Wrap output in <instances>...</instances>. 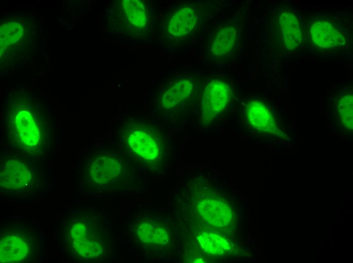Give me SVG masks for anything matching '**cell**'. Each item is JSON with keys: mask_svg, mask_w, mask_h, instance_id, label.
Here are the masks:
<instances>
[{"mask_svg": "<svg viewBox=\"0 0 353 263\" xmlns=\"http://www.w3.org/2000/svg\"><path fill=\"white\" fill-rule=\"evenodd\" d=\"M231 96L229 83L223 79H214L204 89L202 99V120L210 122L225 108Z\"/></svg>", "mask_w": 353, "mask_h": 263, "instance_id": "6da1fadb", "label": "cell"}, {"mask_svg": "<svg viewBox=\"0 0 353 263\" xmlns=\"http://www.w3.org/2000/svg\"><path fill=\"white\" fill-rule=\"evenodd\" d=\"M313 42L321 48H332L343 45L345 39L342 34L331 22L319 20L314 22L310 29Z\"/></svg>", "mask_w": 353, "mask_h": 263, "instance_id": "7a4b0ae2", "label": "cell"}, {"mask_svg": "<svg viewBox=\"0 0 353 263\" xmlns=\"http://www.w3.org/2000/svg\"><path fill=\"white\" fill-rule=\"evenodd\" d=\"M158 138L146 131L136 130L129 137V143L133 151L146 159H153L159 154Z\"/></svg>", "mask_w": 353, "mask_h": 263, "instance_id": "3957f363", "label": "cell"}, {"mask_svg": "<svg viewBox=\"0 0 353 263\" xmlns=\"http://www.w3.org/2000/svg\"><path fill=\"white\" fill-rule=\"evenodd\" d=\"M247 118L255 128L261 131L271 132L274 122L269 108L259 101H252L246 106Z\"/></svg>", "mask_w": 353, "mask_h": 263, "instance_id": "277c9868", "label": "cell"}, {"mask_svg": "<svg viewBox=\"0 0 353 263\" xmlns=\"http://www.w3.org/2000/svg\"><path fill=\"white\" fill-rule=\"evenodd\" d=\"M279 24L285 46L293 50L298 47L301 40V31L299 21L292 12L284 11L279 15Z\"/></svg>", "mask_w": 353, "mask_h": 263, "instance_id": "5b68a950", "label": "cell"}, {"mask_svg": "<svg viewBox=\"0 0 353 263\" xmlns=\"http://www.w3.org/2000/svg\"><path fill=\"white\" fill-rule=\"evenodd\" d=\"M198 16L193 8L186 7L178 11L170 18L169 32L174 36H182L191 32L196 26Z\"/></svg>", "mask_w": 353, "mask_h": 263, "instance_id": "8992f818", "label": "cell"}, {"mask_svg": "<svg viewBox=\"0 0 353 263\" xmlns=\"http://www.w3.org/2000/svg\"><path fill=\"white\" fill-rule=\"evenodd\" d=\"M238 34V29L235 25H229L221 29L211 45L212 54L217 57L229 54L236 45Z\"/></svg>", "mask_w": 353, "mask_h": 263, "instance_id": "52a82bcc", "label": "cell"}, {"mask_svg": "<svg viewBox=\"0 0 353 263\" xmlns=\"http://www.w3.org/2000/svg\"><path fill=\"white\" fill-rule=\"evenodd\" d=\"M120 169V164L117 161L112 158L101 157L93 163L91 174L96 183L103 184L117 177Z\"/></svg>", "mask_w": 353, "mask_h": 263, "instance_id": "ba28073f", "label": "cell"}, {"mask_svg": "<svg viewBox=\"0 0 353 263\" xmlns=\"http://www.w3.org/2000/svg\"><path fill=\"white\" fill-rule=\"evenodd\" d=\"M192 84L188 80H181L173 83L162 95V103L166 108L172 107L191 93Z\"/></svg>", "mask_w": 353, "mask_h": 263, "instance_id": "9c48e42d", "label": "cell"}, {"mask_svg": "<svg viewBox=\"0 0 353 263\" xmlns=\"http://www.w3.org/2000/svg\"><path fill=\"white\" fill-rule=\"evenodd\" d=\"M16 120L18 131L26 144L36 143L39 138L38 132L30 115L25 111L21 112Z\"/></svg>", "mask_w": 353, "mask_h": 263, "instance_id": "30bf717a", "label": "cell"}, {"mask_svg": "<svg viewBox=\"0 0 353 263\" xmlns=\"http://www.w3.org/2000/svg\"><path fill=\"white\" fill-rule=\"evenodd\" d=\"M123 7L129 21L134 26L141 28L146 22L145 9L143 4L138 1L125 0Z\"/></svg>", "mask_w": 353, "mask_h": 263, "instance_id": "8fae6325", "label": "cell"}, {"mask_svg": "<svg viewBox=\"0 0 353 263\" xmlns=\"http://www.w3.org/2000/svg\"><path fill=\"white\" fill-rule=\"evenodd\" d=\"M1 29V39L8 43H12L19 39L23 31L20 25L15 23L6 24L2 26Z\"/></svg>", "mask_w": 353, "mask_h": 263, "instance_id": "7c38bea8", "label": "cell"}, {"mask_svg": "<svg viewBox=\"0 0 353 263\" xmlns=\"http://www.w3.org/2000/svg\"><path fill=\"white\" fill-rule=\"evenodd\" d=\"M342 120L345 123H352V97L345 96L341 98L338 107Z\"/></svg>", "mask_w": 353, "mask_h": 263, "instance_id": "4fadbf2b", "label": "cell"}, {"mask_svg": "<svg viewBox=\"0 0 353 263\" xmlns=\"http://www.w3.org/2000/svg\"><path fill=\"white\" fill-rule=\"evenodd\" d=\"M140 239L144 242L151 243L155 242V229L148 223L141 224L137 230Z\"/></svg>", "mask_w": 353, "mask_h": 263, "instance_id": "5bb4252c", "label": "cell"}, {"mask_svg": "<svg viewBox=\"0 0 353 263\" xmlns=\"http://www.w3.org/2000/svg\"><path fill=\"white\" fill-rule=\"evenodd\" d=\"M168 241V236L163 229L159 227L155 229V242L159 244L166 243Z\"/></svg>", "mask_w": 353, "mask_h": 263, "instance_id": "9a60e30c", "label": "cell"}]
</instances>
